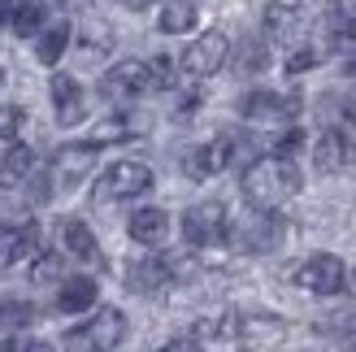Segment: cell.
<instances>
[{
	"mask_svg": "<svg viewBox=\"0 0 356 352\" xmlns=\"http://www.w3.org/2000/svg\"><path fill=\"white\" fill-rule=\"evenodd\" d=\"M300 170L287 157H261L243 170V196L252 200L257 209H278L282 200H291L300 191Z\"/></svg>",
	"mask_w": 356,
	"mask_h": 352,
	"instance_id": "obj_1",
	"label": "cell"
},
{
	"mask_svg": "<svg viewBox=\"0 0 356 352\" xmlns=\"http://www.w3.org/2000/svg\"><path fill=\"white\" fill-rule=\"evenodd\" d=\"M127 339V313L122 309H96L83 326L65 330V352H113Z\"/></svg>",
	"mask_w": 356,
	"mask_h": 352,
	"instance_id": "obj_2",
	"label": "cell"
},
{
	"mask_svg": "<svg viewBox=\"0 0 356 352\" xmlns=\"http://www.w3.org/2000/svg\"><path fill=\"white\" fill-rule=\"evenodd\" d=\"M152 187V170L144 161H113L109 170L96 179V200L113 205V200H135Z\"/></svg>",
	"mask_w": 356,
	"mask_h": 352,
	"instance_id": "obj_3",
	"label": "cell"
},
{
	"mask_svg": "<svg viewBox=\"0 0 356 352\" xmlns=\"http://www.w3.org/2000/svg\"><path fill=\"white\" fill-rule=\"evenodd\" d=\"M296 287H305L313 296H339L348 287V266L334 253H313L296 266Z\"/></svg>",
	"mask_w": 356,
	"mask_h": 352,
	"instance_id": "obj_4",
	"label": "cell"
},
{
	"mask_svg": "<svg viewBox=\"0 0 356 352\" xmlns=\"http://www.w3.org/2000/svg\"><path fill=\"white\" fill-rule=\"evenodd\" d=\"M230 235V218L218 200H204V205H191L183 214V239L191 248H218V243Z\"/></svg>",
	"mask_w": 356,
	"mask_h": 352,
	"instance_id": "obj_5",
	"label": "cell"
},
{
	"mask_svg": "<svg viewBox=\"0 0 356 352\" xmlns=\"http://www.w3.org/2000/svg\"><path fill=\"white\" fill-rule=\"evenodd\" d=\"M226 52H230L226 35H222V31H204L200 40H191V44L183 48V61H178V70H183L187 79H209V74H218V70L226 65Z\"/></svg>",
	"mask_w": 356,
	"mask_h": 352,
	"instance_id": "obj_6",
	"label": "cell"
},
{
	"mask_svg": "<svg viewBox=\"0 0 356 352\" xmlns=\"http://www.w3.org/2000/svg\"><path fill=\"white\" fill-rule=\"evenodd\" d=\"M148 87H152L148 61H118V65L104 70V79H100L104 100H113V104H127V100H135V96H144Z\"/></svg>",
	"mask_w": 356,
	"mask_h": 352,
	"instance_id": "obj_7",
	"label": "cell"
},
{
	"mask_svg": "<svg viewBox=\"0 0 356 352\" xmlns=\"http://www.w3.org/2000/svg\"><path fill=\"white\" fill-rule=\"evenodd\" d=\"M35 257H40V226H35V222H22V226L0 231V278L17 274L22 266H31Z\"/></svg>",
	"mask_w": 356,
	"mask_h": 352,
	"instance_id": "obj_8",
	"label": "cell"
},
{
	"mask_svg": "<svg viewBox=\"0 0 356 352\" xmlns=\"http://www.w3.org/2000/svg\"><path fill=\"white\" fill-rule=\"evenodd\" d=\"M96 166V148L92 144H65L52 152V170H48V183L61 187V191H74Z\"/></svg>",
	"mask_w": 356,
	"mask_h": 352,
	"instance_id": "obj_9",
	"label": "cell"
},
{
	"mask_svg": "<svg viewBox=\"0 0 356 352\" xmlns=\"http://www.w3.org/2000/svg\"><path fill=\"white\" fill-rule=\"evenodd\" d=\"M235 243L243 253H274L282 243V218L274 214V209H261L257 218H248L235 226Z\"/></svg>",
	"mask_w": 356,
	"mask_h": 352,
	"instance_id": "obj_10",
	"label": "cell"
},
{
	"mask_svg": "<svg viewBox=\"0 0 356 352\" xmlns=\"http://www.w3.org/2000/svg\"><path fill=\"white\" fill-rule=\"evenodd\" d=\"M230 161H235V139L218 135V139H209V144H195L183 157V170L191 174V179H213V174H222Z\"/></svg>",
	"mask_w": 356,
	"mask_h": 352,
	"instance_id": "obj_11",
	"label": "cell"
},
{
	"mask_svg": "<svg viewBox=\"0 0 356 352\" xmlns=\"http://www.w3.org/2000/svg\"><path fill=\"white\" fill-rule=\"evenodd\" d=\"M356 161V139L339 127H330L317 135V144H313V166L322 170V174H339Z\"/></svg>",
	"mask_w": 356,
	"mask_h": 352,
	"instance_id": "obj_12",
	"label": "cell"
},
{
	"mask_svg": "<svg viewBox=\"0 0 356 352\" xmlns=\"http://www.w3.org/2000/svg\"><path fill=\"white\" fill-rule=\"evenodd\" d=\"M235 339L248 348H274L287 339V322L274 313H239L235 318Z\"/></svg>",
	"mask_w": 356,
	"mask_h": 352,
	"instance_id": "obj_13",
	"label": "cell"
},
{
	"mask_svg": "<svg viewBox=\"0 0 356 352\" xmlns=\"http://www.w3.org/2000/svg\"><path fill=\"white\" fill-rule=\"evenodd\" d=\"M48 100H52V109H57V122H61V127H79L83 113H87L83 83L70 79V74H52V83H48Z\"/></svg>",
	"mask_w": 356,
	"mask_h": 352,
	"instance_id": "obj_14",
	"label": "cell"
},
{
	"mask_svg": "<svg viewBox=\"0 0 356 352\" xmlns=\"http://www.w3.org/2000/svg\"><path fill=\"white\" fill-rule=\"evenodd\" d=\"M174 261L170 257H139L127 266V287L139 291V296H156L161 287H170V278H174Z\"/></svg>",
	"mask_w": 356,
	"mask_h": 352,
	"instance_id": "obj_15",
	"label": "cell"
},
{
	"mask_svg": "<svg viewBox=\"0 0 356 352\" xmlns=\"http://www.w3.org/2000/svg\"><path fill=\"white\" fill-rule=\"evenodd\" d=\"M239 113L248 122H291L300 113V100L296 96H278V92H252V96H243Z\"/></svg>",
	"mask_w": 356,
	"mask_h": 352,
	"instance_id": "obj_16",
	"label": "cell"
},
{
	"mask_svg": "<svg viewBox=\"0 0 356 352\" xmlns=\"http://www.w3.org/2000/svg\"><path fill=\"white\" fill-rule=\"evenodd\" d=\"M127 235L135 243H144V248H161V243L170 239V214H165V209H156V205L135 209L131 222H127Z\"/></svg>",
	"mask_w": 356,
	"mask_h": 352,
	"instance_id": "obj_17",
	"label": "cell"
},
{
	"mask_svg": "<svg viewBox=\"0 0 356 352\" xmlns=\"http://www.w3.org/2000/svg\"><path fill=\"white\" fill-rule=\"evenodd\" d=\"M100 301V283L92 274H74V278H61V291H57V309L61 313H87Z\"/></svg>",
	"mask_w": 356,
	"mask_h": 352,
	"instance_id": "obj_18",
	"label": "cell"
},
{
	"mask_svg": "<svg viewBox=\"0 0 356 352\" xmlns=\"http://www.w3.org/2000/svg\"><path fill=\"white\" fill-rule=\"evenodd\" d=\"M61 248L70 257H79V261H100V243L92 235V226H87L83 218H61Z\"/></svg>",
	"mask_w": 356,
	"mask_h": 352,
	"instance_id": "obj_19",
	"label": "cell"
},
{
	"mask_svg": "<svg viewBox=\"0 0 356 352\" xmlns=\"http://www.w3.org/2000/svg\"><path fill=\"white\" fill-rule=\"evenodd\" d=\"M200 22V9L195 0H161V13H156V31L161 35H187Z\"/></svg>",
	"mask_w": 356,
	"mask_h": 352,
	"instance_id": "obj_20",
	"label": "cell"
},
{
	"mask_svg": "<svg viewBox=\"0 0 356 352\" xmlns=\"http://www.w3.org/2000/svg\"><path fill=\"white\" fill-rule=\"evenodd\" d=\"M31 170H35V152L26 144H9V152L0 157V187H17V183H26L31 179Z\"/></svg>",
	"mask_w": 356,
	"mask_h": 352,
	"instance_id": "obj_21",
	"label": "cell"
},
{
	"mask_svg": "<svg viewBox=\"0 0 356 352\" xmlns=\"http://www.w3.org/2000/svg\"><path fill=\"white\" fill-rule=\"evenodd\" d=\"M65 48H70V26L52 22V26L40 31V40H35V61H40V65H57L65 57Z\"/></svg>",
	"mask_w": 356,
	"mask_h": 352,
	"instance_id": "obj_22",
	"label": "cell"
},
{
	"mask_svg": "<svg viewBox=\"0 0 356 352\" xmlns=\"http://www.w3.org/2000/svg\"><path fill=\"white\" fill-rule=\"evenodd\" d=\"M35 322V305L26 301H13V296H0V339L5 335H17L22 326Z\"/></svg>",
	"mask_w": 356,
	"mask_h": 352,
	"instance_id": "obj_23",
	"label": "cell"
},
{
	"mask_svg": "<svg viewBox=\"0 0 356 352\" xmlns=\"http://www.w3.org/2000/svg\"><path fill=\"white\" fill-rule=\"evenodd\" d=\"M131 135H139V127L131 118H109V122H96V127H92L87 144L100 148V144H118V139H131Z\"/></svg>",
	"mask_w": 356,
	"mask_h": 352,
	"instance_id": "obj_24",
	"label": "cell"
},
{
	"mask_svg": "<svg viewBox=\"0 0 356 352\" xmlns=\"http://www.w3.org/2000/svg\"><path fill=\"white\" fill-rule=\"evenodd\" d=\"M9 26L17 31V35H35L44 26V9L35 5V0H22L17 9H9Z\"/></svg>",
	"mask_w": 356,
	"mask_h": 352,
	"instance_id": "obj_25",
	"label": "cell"
},
{
	"mask_svg": "<svg viewBox=\"0 0 356 352\" xmlns=\"http://www.w3.org/2000/svg\"><path fill=\"white\" fill-rule=\"evenodd\" d=\"M61 278V257L57 253H40L31 261V283H57Z\"/></svg>",
	"mask_w": 356,
	"mask_h": 352,
	"instance_id": "obj_26",
	"label": "cell"
},
{
	"mask_svg": "<svg viewBox=\"0 0 356 352\" xmlns=\"http://www.w3.org/2000/svg\"><path fill=\"white\" fill-rule=\"evenodd\" d=\"M26 127V109L22 104H0V139H17Z\"/></svg>",
	"mask_w": 356,
	"mask_h": 352,
	"instance_id": "obj_27",
	"label": "cell"
},
{
	"mask_svg": "<svg viewBox=\"0 0 356 352\" xmlns=\"http://www.w3.org/2000/svg\"><path fill=\"white\" fill-rule=\"evenodd\" d=\"M322 330H326V335H330L334 344H343V348H356V318H334V322H326Z\"/></svg>",
	"mask_w": 356,
	"mask_h": 352,
	"instance_id": "obj_28",
	"label": "cell"
},
{
	"mask_svg": "<svg viewBox=\"0 0 356 352\" xmlns=\"http://www.w3.org/2000/svg\"><path fill=\"white\" fill-rule=\"evenodd\" d=\"M300 148H305V131H300V127L282 131V135L274 139V157H287V161H291V157H296Z\"/></svg>",
	"mask_w": 356,
	"mask_h": 352,
	"instance_id": "obj_29",
	"label": "cell"
},
{
	"mask_svg": "<svg viewBox=\"0 0 356 352\" xmlns=\"http://www.w3.org/2000/svg\"><path fill=\"white\" fill-rule=\"evenodd\" d=\"M317 61H322V52H309V48H300L287 57V74H305V70H313Z\"/></svg>",
	"mask_w": 356,
	"mask_h": 352,
	"instance_id": "obj_30",
	"label": "cell"
},
{
	"mask_svg": "<svg viewBox=\"0 0 356 352\" xmlns=\"http://www.w3.org/2000/svg\"><path fill=\"white\" fill-rule=\"evenodd\" d=\"M156 352H204V344L191 339V335H178V339H170L165 348H156Z\"/></svg>",
	"mask_w": 356,
	"mask_h": 352,
	"instance_id": "obj_31",
	"label": "cell"
},
{
	"mask_svg": "<svg viewBox=\"0 0 356 352\" xmlns=\"http://www.w3.org/2000/svg\"><path fill=\"white\" fill-rule=\"evenodd\" d=\"M17 352H57V348H52L48 339H26V344L17 348Z\"/></svg>",
	"mask_w": 356,
	"mask_h": 352,
	"instance_id": "obj_32",
	"label": "cell"
},
{
	"mask_svg": "<svg viewBox=\"0 0 356 352\" xmlns=\"http://www.w3.org/2000/svg\"><path fill=\"white\" fill-rule=\"evenodd\" d=\"M122 5H127V9H135V13H139V9H152L156 0H122Z\"/></svg>",
	"mask_w": 356,
	"mask_h": 352,
	"instance_id": "obj_33",
	"label": "cell"
},
{
	"mask_svg": "<svg viewBox=\"0 0 356 352\" xmlns=\"http://www.w3.org/2000/svg\"><path fill=\"white\" fill-rule=\"evenodd\" d=\"M348 122H352V131H356V96H348Z\"/></svg>",
	"mask_w": 356,
	"mask_h": 352,
	"instance_id": "obj_34",
	"label": "cell"
},
{
	"mask_svg": "<svg viewBox=\"0 0 356 352\" xmlns=\"http://www.w3.org/2000/svg\"><path fill=\"white\" fill-rule=\"evenodd\" d=\"M9 22V5H5V0H0V26H5Z\"/></svg>",
	"mask_w": 356,
	"mask_h": 352,
	"instance_id": "obj_35",
	"label": "cell"
},
{
	"mask_svg": "<svg viewBox=\"0 0 356 352\" xmlns=\"http://www.w3.org/2000/svg\"><path fill=\"white\" fill-rule=\"evenodd\" d=\"M0 352H17V344L13 339H0Z\"/></svg>",
	"mask_w": 356,
	"mask_h": 352,
	"instance_id": "obj_36",
	"label": "cell"
},
{
	"mask_svg": "<svg viewBox=\"0 0 356 352\" xmlns=\"http://www.w3.org/2000/svg\"><path fill=\"white\" fill-rule=\"evenodd\" d=\"M0 87H5V70H0Z\"/></svg>",
	"mask_w": 356,
	"mask_h": 352,
	"instance_id": "obj_37",
	"label": "cell"
}]
</instances>
